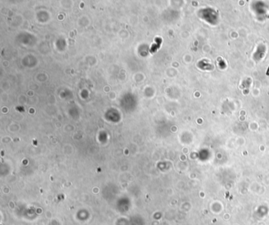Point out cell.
Returning a JSON list of instances; mask_svg holds the SVG:
<instances>
[{
    "label": "cell",
    "mask_w": 269,
    "mask_h": 225,
    "mask_svg": "<svg viewBox=\"0 0 269 225\" xmlns=\"http://www.w3.org/2000/svg\"><path fill=\"white\" fill-rule=\"evenodd\" d=\"M266 75H269V67H268V69H267V72H266Z\"/></svg>",
    "instance_id": "1"
}]
</instances>
